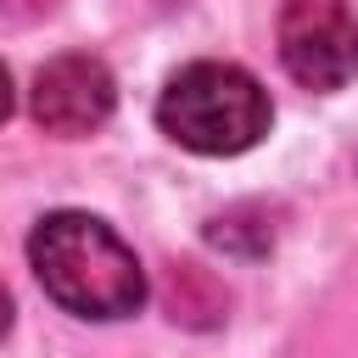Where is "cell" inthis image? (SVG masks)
I'll return each instance as SVG.
<instances>
[{"instance_id":"cell-1","label":"cell","mask_w":358,"mask_h":358,"mask_svg":"<svg viewBox=\"0 0 358 358\" xmlns=\"http://www.w3.org/2000/svg\"><path fill=\"white\" fill-rule=\"evenodd\" d=\"M28 263L50 302L78 319H129L145 302V268L129 241L90 213H50L28 235Z\"/></svg>"},{"instance_id":"cell-2","label":"cell","mask_w":358,"mask_h":358,"mask_svg":"<svg viewBox=\"0 0 358 358\" xmlns=\"http://www.w3.org/2000/svg\"><path fill=\"white\" fill-rule=\"evenodd\" d=\"M157 123L173 145H185L196 157H235V151H252L268 134L274 106H268V90L246 67L190 62L162 84Z\"/></svg>"},{"instance_id":"cell-3","label":"cell","mask_w":358,"mask_h":358,"mask_svg":"<svg viewBox=\"0 0 358 358\" xmlns=\"http://www.w3.org/2000/svg\"><path fill=\"white\" fill-rule=\"evenodd\" d=\"M280 67L302 90H341L358 73V17L347 0H285L280 6Z\"/></svg>"},{"instance_id":"cell-4","label":"cell","mask_w":358,"mask_h":358,"mask_svg":"<svg viewBox=\"0 0 358 358\" xmlns=\"http://www.w3.org/2000/svg\"><path fill=\"white\" fill-rule=\"evenodd\" d=\"M112 106H117V84L101 56L67 50L34 73V123L45 134H67V140L95 134L112 117Z\"/></svg>"},{"instance_id":"cell-5","label":"cell","mask_w":358,"mask_h":358,"mask_svg":"<svg viewBox=\"0 0 358 358\" xmlns=\"http://www.w3.org/2000/svg\"><path fill=\"white\" fill-rule=\"evenodd\" d=\"M62 0H0V11L11 17V22H39V17H50Z\"/></svg>"},{"instance_id":"cell-6","label":"cell","mask_w":358,"mask_h":358,"mask_svg":"<svg viewBox=\"0 0 358 358\" xmlns=\"http://www.w3.org/2000/svg\"><path fill=\"white\" fill-rule=\"evenodd\" d=\"M11 117V73H6V62H0V123Z\"/></svg>"},{"instance_id":"cell-7","label":"cell","mask_w":358,"mask_h":358,"mask_svg":"<svg viewBox=\"0 0 358 358\" xmlns=\"http://www.w3.org/2000/svg\"><path fill=\"white\" fill-rule=\"evenodd\" d=\"M6 330H11V291L0 285V336H6Z\"/></svg>"}]
</instances>
